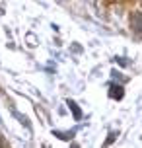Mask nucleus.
Here are the masks:
<instances>
[{"label":"nucleus","instance_id":"1","mask_svg":"<svg viewBox=\"0 0 142 148\" xmlns=\"http://www.w3.org/2000/svg\"><path fill=\"white\" fill-rule=\"evenodd\" d=\"M68 105H70V109L74 111V119H80V117H82V113H80V109L76 107V103H74V101H70V99H68Z\"/></svg>","mask_w":142,"mask_h":148},{"label":"nucleus","instance_id":"2","mask_svg":"<svg viewBox=\"0 0 142 148\" xmlns=\"http://www.w3.org/2000/svg\"><path fill=\"white\" fill-rule=\"evenodd\" d=\"M55 134H59L60 138H64V140H68V138H72V136H74V133H59V131H57Z\"/></svg>","mask_w":142,"mask_h":148}]
</instances>
